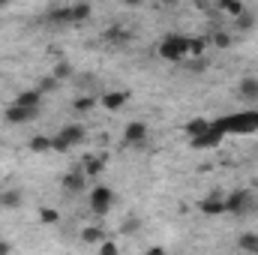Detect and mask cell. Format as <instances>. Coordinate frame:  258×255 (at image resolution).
<instances>
[{
	"label": "cell",
	"instance_id": "6da1fadb",
	"mask_svg": "<svg viewBox=\"0 0 258 255\" xmlns=\"http://www.w3.org/2000/svg\"><path fill=\"white\" fill-rule=\"evenodd\" d=\"M213 126L219 129L222 135L225 132H258V111H240V114H228V117H219V120H210Z\"/></svg>",
	"mask_w": 258,
	"mask_h": 255
},
{
	"label": "cell",
	"instance_id": "7a4b0ae2",
	"mask_svg": "<svg viewBox=\"0 0 258 255\" xmlns=\"http://www.w3.org/2000/svg\"><path fill=\"white\" fill-rule=\"evenodd\" d=\"M189 54V36H180V33H171L159 42V57L162 60H171V63H180L183 57Z\"/></svg>",
	"mask_w": 258,
	"mask_h": 255
},
{
	"label": "cell",
	"instance_id": "3957f363",
	"mask_svg": "<svg viewBox=\"0 0 258 255\" xmlns=\"http://www.w3.org/2000/svg\"><path fill=\"white\" fill-rule=\"evenodd\" d=\"M252 207H255V198L246 189H234L225 198V213H231V216H246Z\"/></svg>",
	"mask_w": 258,
	"mask_h": 255
},
{
	"label": "cell",
	"instance_id": "277c9868",
	"mask_svg": "<svg viewBox=\"0 0 258 255\" xmlns=\"http://www.w3.org/2000/svg\"><path fill=\"white\" fill-rule=\"evenodd\" d=\"M111 204H114V192L108 189V186H96V189L90 192V210L96 216H105L111 210Z\"/></svg>",
	"mask_w": 258,
	"mask_h": 255
},
{
	"label": "cell",
	"instance_id": "5b68a950",
	"mask_svg": "<svg viewBox=\"0 0 258 255\" xmlns=\"http://www.w3.org/2000/svg\"><path fill=\"white\" fill-rule=\"evenodd\" d=\"M123 141L132 144V147H141V144L147 141V123H141V120H129L126 129H123Z\"/></svg>",
	"mask_w": 258,
	"mask_h": 255
},
{
	"label": "cell",
	"instance_id": "8992f818",
	"mask_svg": "<svg viewBox=\"0 0 258 255\" xmlns=\"http://www.w3.org/2000/svg\"><path fill=\"white\" fill-rule=\"evenodd\" d=\"M36 111L39 108H24V105H9L6 108V123H12V126H21V123H27V120H33L36 117Z\"/></svg>",
	"mask_w": 258,
	"mask_h": 255
},
{
	"label": "cell",
	"instance_id": "52a82bcc",
	"mask_svg": "<svg viewBox=\"0 0 258 255\" xmlns=\"http://www.w3.org/2000/svg\"><path fill=\"white\" fill-rule=\"evenodd\" d=\"M219 141H222V132L210 123V129H207V132H201V135H195L189 144H192L195 150H210V147H216Z\"/></svg>",
	"mask_w": 258,
	"mask_h": 255
},
{
	"label": "cell",
	"instance_id": "ba28073f",
	"mask_svg": "<svg viewBox=\"0 0 258 255\" xmlns=\"http://www.w3.org/2000/svg\"><path fill=\"white\" fill-rule=\"evenodd\" d=\"M57 138L63 141L66 147H72V144H81V141H84V126H81V123H66V126L57 132Z\"/></svg>",
	"mask_w": 258,
	"mask_h": 255
},
{
	"label": "cell",
	"instance_id": "9c48e42d",
	"mask_svg": "<svg viewBox=\"0 0 258 255\" xmlns=\"http://www.w3.org/2000/svg\"><path fill=\"white\" fill-rule=\"evenodd\" d=\"M84 183H87V174H84L81 168H72V171L63 177L66 195H75V192H81V189H84Z\"/></svg>",
	"mask_w": 258,
	"mask_h": 255
},
{
	"label": "cell",
	"instance_id": "30bf717a",
	"mask_svg": "<svg viewBox=\"0 0 258 255\" xmlns=\"http://www.w3.org/2000/svg\"><path fill=\"white\" fill-rule=\"evenodd\" d=\"M201 213H204V216H222V213H225V198L216 195V192L207 195V198L201 201Z\"/></svg>",
	"mask_w": 258,
	"mask_h": 255
},
{
	"label": "cell",
	"instance_id": "8fae6325",
	"mask_svg": "<svg viewBox=\"0 0 258 255\" xmlns=\"http://www.w3.org/2000/svg\"><path fill=\"white\" fill-rule=\"evenodd\" d=\"M126 99H129V93H123V90H111V93H105L99 102H102L108 111H117V108H123V105H126Z\"/></svg>",
	"mask_w": 258,
	"mask_h": 255
},
{
	"label": "cell",
	"instance_id": "7c38bea8",
	"mask_svg": "<svg viewBox=\"0 0 258 255\" xmlns=\"http://www.w3.org/2000/svg\"><path fill=\"white\" fill-rule=\"evenodd\" d=\"M39 99H42V90H24L15 96V105H24V108H39Z\"/></svg>",
	"mask_w": 258,
	"mask_h": 255
},
{
	"label": "cell",
	"instance_id": "4fadbf2b",
	"mask_svg": "<svg viewBox=\"0 0 258 255\" xmlns=\"http://www.w3.org/2000/svg\"><path fill=\"white\" fill-rule=\"evenodd\" d=\"M48 18H51L54 24H75L72 6H57V9H51V12H48Z\"/></svg>",
	"mask_w": 258,
	"mask_h": 255
},
{
	"label": "cell",
	"instance_id": "5bb4252c",
	"mask_svg": "<svg viewBox=\"0 0 258 255\" xmlns=\"http://www.w3.org/2000/svg\"><path fill=\"white\" fill-rule=\"evenodd\" d=\"M237 246H240L246 255H258V234H240Z\"/></svg>",
	"mask_w": 258,
	"mask_h": 255
},
{
	"label": "cell",
	"instance_id": "9a60e30c",
	"mask_svg": "<svg viewBox=\"0 0 258 255\" xmlns=\"http://www.w3.org/2000/svg\"><path fill=\"white\" fill-rule=\"evenodd\" d=\"M81 240L84 243H105V234H102V228L90 225V228H81Z\"/></svg>",
	"mask_w": 258,
	"mask_h": 255
},
{
	"label": "cell",
	"instance_id": "2e32d148",
	"mask_svg": "<svg viewBox=\"0 0 258 255\" xmlns=\"http://www.w3.org/2000/svg\"><path fill=\"white\" fill-rule=\"evenodd\" d=\"M105 168V156H87L84 159V174H99Z\"/></svg>",
	"mask_w": 258,
	"mask_h": 255
},
{
	"label": "cell",
	"instance_id": "e0dca14e",
	"mask_svg": "<svg viewBox=\"0 0 258 255\" xmlns=\"http://www.w3.org/2000/svg\"><path fill=\"white\" fill-rule=\"evenodd\" d=\"M207 129H210V120H204V117H195V120H189V123H186V132H189V138L201 135V132H207Z\"/></svg>",
	"mask_w": 258,
	"mask_h": 255
},
{
	"label": "cell",
	"instance_id": "ac0fdd59",
	"mask_svg": "<svg viewBox=\"0 0 258 255\" xmlns=\"http://www.w3.org/2000/svg\"><path fill=\"white\" fill-rule=\"evenodd\" d=\"M30 150H33V153H45V150H51V138H45V135H33V138H30Z\"/></svg>",
	"mask_w": 258,
	"mask_h": 255
},
{
	"label": "cell",
	"instance_id": "d6986e66",
	"mask_svg": "<svg viewBox=\"0 0 258 255\" xmlns=\"http://www.w3.org/2000/svg\"><path fill=\"white\" fill-rule=\"evenodd\" d=\"M240 96H258V78H243L240 81Z\"/></svg>",
	"mask_w": 258,
	"mask_h": 255
},
{
	"label": "cell",
	"instance_id": "ffe728a7",
	"mask_svg": "<svg viewBox=\"0 0 258 255\" xmlns=\"http://www.w3.org/2000/svg\"><path fill=\"white\" fill-rule=\"evenodd\" d=\"M0 204H3V207H18V204H21V192H15V189L3 192V195H0Z\"/></svg>",
	"mask_w": 258,
	"mask_h": 255
},
{
	"label": "cell",
	"instance_id": "44dd1931",
	"mask_svg": "<svg viewBox=\"0 0 258 255\" xmlns=\"http://www.w3.org/2000/svg\"><path fill=\"white\" fill-rule=\"evenodd\" d=\"M219 9H222V12H228V15H237V18L246 12V9H243V3H234V0H225V3H219Z\"/></svg>",
	"mask_w": 258,
	"mask_h": 255
},
{
	"label": "cell",
	"instance_id": "7402d4cb",
	"mask_svg": "<svg viewBox=\"0 0 258 255\" xmlns=\"http://www.w3.org/2000/svg\"><path fill=\"white\" fill-rule=\"evenodd\" d=\"M69 75H72V66L66 63V60H60V63L54 66V72H51L54 81H63V78H69Z\"/></svg>",
	"mask_w": 258,
	"mask_h": 255
},
{
	"label": "cell",
	"instance_id": "603a6c76",
	"mask_svg": "<svg viewBox=\"0 0 258 255\" xmlns=\"http://www.w3.org/2000/svg\"><path fill=\"white\" fill-rule=\"evenodd\" d=\"M72 15H75V24H81V21L90 15V6H87V3H75V6H72Z\"/></svg>",
	"mask_w": 258,
	"mask_h": 255
},
{
	"label": "cell",
	"instance_id": "cb8c5ba5",
	"mask_svg": "<svg viewBox=\"0 0 258 255\" xmlns=\"http://www.w3.org/2000/svg\"><path fill=\"white\" fill-rule=\"evenodd\" d=\"M93 105H96V99H90V96H78V99L72 102V108H75V111H90Z\"/></svg>",
	"mask_w": 258,
	"mask_h": 255
},
{
	"label": "cell",
	"instance_id": "d4e9b609",
	"mask_svg": "<svg viewBox=\"0 0 258 255\" xmlns=\"http://www.w3.org/2000/svg\"><path fill=\"white\" fill-rule=\"evenodd\" d=\"M138 225H141V219H138V216H129V219H123L120 231H123V234H135V231H138Z\"/></svg>",
	"mask_w": 258,
	"mask_h": 255
},
{
	"label": "cell",
	"instance_id": "484cf974",
	"mask_svg": "<svg viewBox=\"0 0 258 255\" xmlns=\"http://www.w3.org/2000/svg\"><path fill=\"white\" fill-rule=\"evenodd\" d=\"M204 39H189V54H195V57H201V51H204Z\"/></svg>",
	"mask_w": 258,
	"mask_h": 255
},
{
	"label": "cell",
	"instance_id": "4316f807",
	"mask_svg": "<svg viewBox=\"0 0 258 255\" xmlns=\"http://www.w3.org/2000/svg\"><path fill=\"white\" fill-rule=\"evenodd\" d=\"M39 216H42V222H45V225H54V222H57V210H51V207H45Z\"/></svg>",
	"mask_w": 258,
	"mask_h": 255
},
{
	"label": "cell",
	"instance_id": "83f0119b",
	"mask_svg": "<svg viewBox=\"0 0 258 255\" xmlns=\"http://www.w3.org/2000/svg\"><path fill=\"white\" fill-rule=\"evenodd\" d=\"M105 36H108V39H129V33L123 30V27H111Z\"/></svg>",
	"mask_w": 258,
	"mask_h": 255
},
{
	"label": "cell",
	"instance_id": "f1b7e54d",
	"mask_svg": "<svg viewBox=\"0 0 258 255\" xmlns=\"http://www.w3.org/2000/svg\"><path fill=\"white\" fill-rule=\"evenodd\" d=\"M213 42H216V45H222V48H228V45H231V36H228V33H216V36H213Z\"/></svg>",
	"mask_w": 258,
	"mask_h": 255
},
{
	"label": "cell",
	"instance_id": "f546056e",
	"mask_svg": "<svg viewBox=\"0 0 258 255\" xmlns=\"http://www.w3.org/2000/svg\"><path fill=\"white\" fill-rule=\"evenodd\" d=\"M99 252H102V255H117V243H111V240H105Z\"/></svg>",
	"mask_w": 258,
	"mask_h": 255
},
{
	"label": "cell",
	"instance_id": "4dcf8cb0",
	"mask_svg": "<svg viewBox=\"0 0 258 255\" xmlns=\"http://www.w3.org/2000/svg\"><path fill=\"white\" fill-rule=\"evenodd\" d=\"M237 24H240L243 30H249V27H252V15H246V12H243V15L237 18Z\"/></svg>",
	"mask_w": 258,
	"mask_h": 255
},
{
	"label": "cell",
	"instance_id": "1f68e13d",
	"mask_svg": "<svg viewBox=\"0 0 258 255\" xmlns=\"http://www.w3.org/2000/svg\"><path fill=\"white\" fill-rule=\"evenodd\" d=\"M12 252V243H9V240H3V237H0V255H9Z\"/></svg>",
	"mask_w": 258,
	"mask_h": 255
},
{
	"label": "cell",
	"instance_id": "d6a6232c",
	"mask_svg": "<svg viewBox=\"0 0 258 255\" xmlns=\"http://www.w3.org/2000/svg\"><path fill=\"white\" fill-rule=\"evenodd\" d=\"M144 255H168V252H165L162 246H150V249H147V252H144Z\"/></svg>",
	"mask_w": 258,
	"mask_h": 255
}]
</instances>
